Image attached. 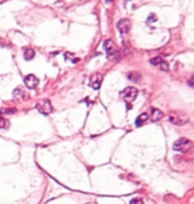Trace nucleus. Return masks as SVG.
Returning <instances> with one entry per match:
<instances>
[{"label": "nucleus", "instance_id": "15", "mask_svg": "<svg viewBox=\"0 0 194 204\" xmlns=\"http://www.w3.org/2000/svg\"><path fill=\"white\" fill-rule=\"evenodd\" d=\"M152 21H157V16L154 14H150L149 16H148V20H146V23H148V24H150Z\"/></svg>", "mask_w": 194, "mask_h": 204}, {"label": "nucleus", "instance_id": "10", "mask_svg": "<svg viewBox=\"0 0 194 204\" xmlns=\"http://www.w3.org/2000/svg\"><path fill=\"white\" fill-rule=\"evenodd\" d=\"M162 111L157 110V108H152V121H158L159 119H162Z\"/></svg>", "mask_w": 194, "mask_h": 204}, {"label": "nucleus", "instance_id": "16", "mask_svg": "<svg viewBox=\"0 0 194 204\" xmlns=\"http://www.w3.org/2000/svg\"><path fill=\"white\" fill-rule=\"evenodd\" d=\"M8 127V121L4 120L1 116H0V128H7Z\"/></svg>", "mask_w": 194, "mask_h": 204}, {"label": "nucleus", "instance_id": "11", "mask_svg": "<svg viewBox=\"0 0 194 204\" xmlns=\"http://www.w3.org/2000/svg\"><path fill=\"white\" fill-rule=\"evenodd\" d=\"M24 90L21 88V87H18V88H15L14 90V94H12V96L15 97V99H23L24 97Z\"/></svg>", "mask_w": 194, "mask_h": 204}, {"label": "nucleus", "instance_id": "2", "mask_svg": "<svg viewBox=\"0 0 194 204\" xmlns=\"http://www.w3.org/2000/svg\"><path fill=\"white\" fill-rule=\"evenodd\" d=\"M137 95H138L137 88H134V87H126L121 92V99H124L125 101L130 103V101H133L136 97H137Z\"/></svg>", "mask_w": 194, "mask_h": 204}, {"label": "nucleus", "instance_id": "8", "mask_svg": "<svg viewBox=\"0 0 194 204\" xmlns=\"http://www.w3.org/2000/svg\"><path fill=\"white\" fill-rule=\"evenodd\" d=\"M24 84L28 87V88H35L39 84V79L35 76V75H27L24 77Z\"/></svg>", "mask_w": 194, "mask_h": 204}, {"label": "nucleus", "instance_id": "17", "mask_svg": "<svg viewBox=\"0 0 194 204\" xmlns=\"http://www.w3.org/2000/svg\"><path fill=\"white\" fill-rule=\"evenodd\" d=\"M159 68L162 69V71H165V72H166L168 69H169V66H168V63H166V62H162L161 64H159Z\"/></svg>", "mask_w": 194, "mask_h": 204}, {"label": "nucleus", "instance_id": "12", "mask_svg": "<svg viewBox=\"0 0 194 204\" xmlns=\"http://www.w3.org/2000/svg\"><path fill=\"white\" fill-rule=\"evenodd\" d=\"M35 58V51L32 48H27L24 49V59L25 60H32Z\"/></svg>", "mask_w": 194, "mask_h": 204}, {"label": "nucleus", "instance_id": "19", "mask_svg": "<svg viewBox=\"0 0 194 204\" xmlns=\"http://www.w3.org/2000/svg\"><path fill=\"white\" fill-rule=\"evenodd\" d=\"M130 204H144V201H142L141 199H138V197H136V199L130 200Z\"/></svg>", "mask_w": 194, "mask_h": 204}, {"label": "nucleus", "instance_id": "13", "mask_svg": "<svg viewBox=\"0 0 194 204\" xmlns=\"http://www.w3.org/2000/svg\"><path fill=\"white\" fill-rule=\"evenodd\" d=\"M162 62H163L162 58H159V56H157V58H152V59H150V64H152V66H159Z\"/></svg>", "mask_w": 194, "mask_h": 204}, {"label": "nucleus", "instance_id": "18", "mask_svg": "<svg viewBox=\"0 0 194 204\" xmlns=\"http://www.w3.org/2000/svg\"><path fill=\"white\" fill-rule=\"evenodd\" d=\"M15 112H16V110H15V108H9V110L1 111V115H5V114H15Z\"/></svg>", "mask_w": 194, "mask_h": 204}, {"label": "nucleus", "instance_id": "21", "mask_svg": "<svg viewBox=\"0 0 194 204\" xmlns=\"http://www.w3.org/2000/svg\"><path fill=\"white\" fill-rule=\"evenodd\" d=\"M105 1H106V3H109V1H113V0H105Z\"/></svg>", "mask_w": 194, "mask_h": 204}, {"label": "nucleus", "instance_id": "9", "mask_svg": "<svg viewBox=\"0 0 194 204\" xmlns=\"http://www.w3.org/2000/svg\"><path fill=\"white\" fill-rule=\"evenodd\" d=\"M148 120H149V115H148V114H141L138 118L136 119V125H137V127H141V125H144Z\"/></svg>", "mask_w": 194, "mask_h": 204}, {"label": "nucleus", "instance_id": "1", "mask_svg": "<svg viewBox=\"0 0 194 204\" xmlns=\"http://www.w3.org/2000/svg\"><path fill=\"white\" fill-rule=\"evenodd\" d=\"M191 147H193V142L186 138H181L173 143V149L178 151V152H186V151L191 149Z\"/></svg>", "mask_w": 194, "mask_h": 204}, {"label": "nucleus", "instance_id": "4", "mask_svg": "<svg viewBox=\"0 0 194 204\" xmlns=\"http://www.w3.org/2000/svg\"><path fill=\"white\" fill-rule=\"evenodd\" d=\"M36 110L41 115H49L53 112V107L49 100H41L36 104Z\"/></svg>", "mask_w": 194, "mask_h": 204}, {"label": "nucleus", "instance_id": "6", "mask_svg": "<svg viewBox=\"0 0 194 204\" xmlns=\"http://www.w3.org/2000/svg\"><path fill=\"white\" fill-rule=\"evenodd\" d=\"M169 120L176 125H184L185 123H187V116L186 115H182V114H172L169 116Z\"/></svg>", "mask_w": 194, "mask_h": 204}, {"label": "nucleus", "instance_id": "20", "mask_svg": "<svg viewBox=\"0 0 194 204\" xmlns=\"http://www.w3.org/2000/svg\"><path fill=\"white\" fill-rule=\"evenodd\" d=\"M66 58H72V55H69V53H66ZM79 62V59H72V63H77Z\"/></svg>", "mask_w": 194, "mask_h": 204}, {"label": "nucleus", "instance_id": "3", "mask_svg": "<svg viewBox=\"0 0 194 204\" xmlns=\"http://www.w3.org/2000/svg\"><path fill=\"white\" fill-rule=\"evenodd\" d=\"M104 48H105V51H106L108 58H111V59H113V58H116V56L118 55V48H117V45H116L115 43H113V40H111V39L105 40Z\"/></svg>", "mask_w": 194, "mask_h": 204}, {"label": "nucleus", "instance_id": "7", "mask_svg": "<svg viewBox=\"0 0 194 204\" xmlns=\"http://www.w3.org/2000/svg\"><path fill=\"white\" fill-rule=\"evenodd\" d=\"M102 83V75L101 73H93L90 75L89 77V86L93 88V90H98Z\"/></svg>", "mask_w": 194, "mask_h": 204}, {"label": "nucleus", "instance_id": "14", "mask_svg": "<svg viewBox=\"0 0 194 204\" xmlns=\"http://www.w3.org/2000/svg\"><path fill=\"white\" fill-rule=\"evenodd\" d=\"M128 77H129V79H132V80H134V81H137V80L140 79V75H138V73H136V72H130L128 75Z\"/></svg>", "mask_w": 194, "mask_h": 204}, {"label": "nucleus", "instance_id": "5", "mask_svg": "<svg viewBox=\"0 0 194 204\" xmlns=\"http://www.w3.org/2000/svg\"><path fill=\"white\" fill-rule=\"evenodd\" d=\"M130 27H132V23H130L129 19H120V20L117 21V29H118V32L122 35L128 34Z\"/></svg>", "mask_w": 194, "mask_h": 204}]
</instances>
